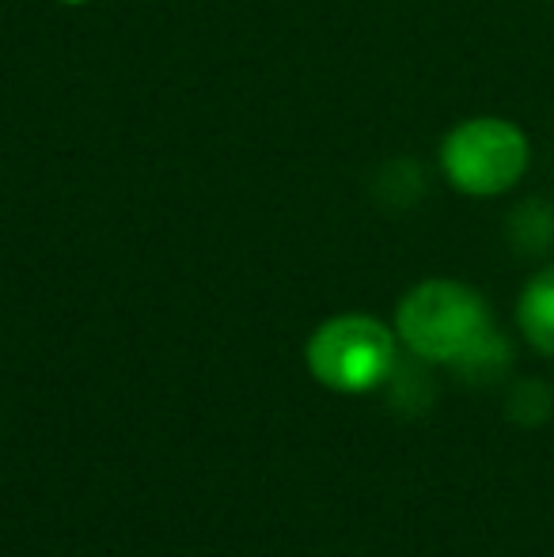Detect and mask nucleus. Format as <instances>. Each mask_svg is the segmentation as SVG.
Here are the masks:
<instances>
[{
	"mask_svg": "<svg viewBox=\"0 0 554 557\" xmlns=\"http://www.w3.org/2000/svg\"><path fill=\"white\" fill-rule=\"evenodd\" d=\"M403 345L395 326L365 311H342L311 331L304 345V364L319 387L334 395H372L399 364Z\"/></svg>",
	"mask_w": 554,
	"mask_h": 557,
	"instance_id": "obj_2",
	"label": "nucleus"
},
{
	"mask_svg": "<svg viewBox=\"0 0 554 557\" xmlns=\"http://www.w3.org/2000/svg\"><path fill=\"white\" fill-rule=\"evenodd\" d=\"M456 380H464L467 387H490V383H502L513 372V342L497 326H490L464 357L452 364Z\"/></svg>",
	"mask_w": 554,
	"mask_h": 557,
	"instance_id": "obj_6",
	"label": "nucleus"
},
{
	"mask_svg": "<svg viewBox=\"0 0 554 557\" xmlns=\"http://www.w3.org/2000/svg\"><path fill=\"white\" fill-rule=\"evenodd\" d=\"M426 360L418 357H399V364L392 368V375H387V383L380 391H384L387 406H392L399 418H426L429 410H433L436 403V383L433 375H429Z\"/></svg>",
	"mask_w": 554,
	"mask_h": 557,
	"instance_id": "obj_5",
	"label": "nucleus"
},
{
	"mask_svg": "<svg viewBox=\"0 0 554 557\" xmlns=\"http://www.w3.org/2000/svg\"><path fill=\"white\" fill-rule=\"evenodd\" d=\"M61 4H84V0H61Z\"/></svg>",
	"mask_w": 554,
	"mask_h": 557,
	"instance_id": "obj_10",
	"label": "nucleus"
},
{
	"mask_svg": "<svg viewBox=\"0 0 554 557\" xmlns=\"http://www.w3.org/2000/svg\"><path fill=\"white\" fill-rule=\"evenodd\" d=\"M372 194L384 209L392 213H403V209H415L421 198H426V171H421L418 160L410 156H395L380 168L377 183H372Z\"/></svg>",
	"mask_w": 554,
	"mask_h": 557,
	"instance_id": "obj_8",
	"label": "nucleus"
},
{
	"mask_svg": "<svg viewBox=\"0 0 554 557\" xmlns=\"http://www.w3.org/2000/svg\"><path fill=\"white\" fill-rule=\"evenodd\" d=\"M494 326L490 304L479 288L456 277L418 281L395 308V334L410 357L452 368Z\"/></svg>",
	"mask_w": 554,
	"mask_h": 557,
	"instance_id": "obj_1",
	"label": "nucleus"
},
{
	"mask_svg": "<svg viewBox=\"0 0 554 557\" xmlns=\"http://www.w3.org/2000/svg\"><path fill=\"white\" fill-rule=\"evenodd\" d=\"M554 413V391L543 380H513L505 391V418L520 429L547 425Z\"/></svg>",
	"mask_w": 554,
	"mask_h": 557,
	"instance_id": "obj_9",
	"label": "nucleus"
},
{
	"mask_svg": "<svg viewBox=\"0 0 554 557\" xmlns=\"http://www.w3.org/2000/svg\"><path fill=\"white\" fill-rule=\"evenodd\" d=\"M532 168V140L517 122L497 114L464 117L441 140V171L467 198H502Z\"/></svg>",
	"mask_w": 554,
	"mask_h": 557,
	"instance_id": "obj_3",
	"label": "nucleus"
},
{
	"mask_svg": "<svg viewBox=\"0 0 554 557\" xmlns=\"http://www.w3.org/2000/svg\"><path fill=\"white\" fill-rule=\"evenodd\" d=\"M517 326L535 352L554 357V262L543 265V270L520 288Z\"/></svg>",
	"mask_w": 554,
	"mask_h": 557,
	"instance_id": "obj_4",
	"label": "nucleus"
},
{
	"mask_svg": "<svg viewBox=\"0 0 554 557\" xmlns=\"http://www.w3.org/2000/svg\"><path fill=\"white\" fill-rule=\"evenodd\" d=\"M505 239L520 258H547L554 250V206L543 198H528L505 221Z\"/></svg>",
	"mask_w": 554,
	"mask_h": 557,
	"instance_id": "obj_7",
	"label": "nucleus"
}]
</instances>
